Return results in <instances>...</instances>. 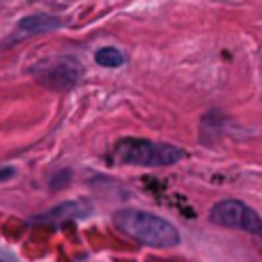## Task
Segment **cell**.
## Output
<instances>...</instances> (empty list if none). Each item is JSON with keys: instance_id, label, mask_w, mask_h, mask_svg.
I'll list each match as a JSON object with an SVG mask.
<instances>
[{"instance_id": "8", "label": "cell", "mask_w": 262, "mask_h": 262, "mask_svg": "<svg viewBox=\"0 0 262 262\" xmlns=\"http://www.w3.org/2000/svg\"><path fill=\"white\" fill-rule=\"evenodd\" d=\"M67 180H72V170H62V172H58V175L53 177V189H62V182H67Z\"/></svg>"}, {"instance_id": "1", "label": "cell", "mask_w": 262, "mask_h": 262, "mask_svg": "<svg viewBox=\"0 0 262 262\" xmlns=\"http://www.w3.org/2000/svg\"><path fill=\"white\" fill-rule=\"evenodd\" d=\"M113 223L120 232L136 239L138 244L154 246V249H172L182 242V235L168 219L145 209L124 207L113 214Z\"/></svg>"}, {"instance_id": "10", "label": "cell", "mask_w": 262, "mask_h": 262, "mask_svg": "<svg viewBox=\"0 0 262 262\" xmlns=\"http://www.w3.org/2000/svg\"><path fill=\"white\" fill-rule=\"evenodd\" d=\"M260 249H262V237H260Z\"/></svg>"}, {"instance_id": "3", "label": "cell", "mask_w": 262, "mask_h": 262, "mask_svg": "<svg viewBox=\"0 0 262 262\" xmlns=\"http://www.w3.org/2000/svg\"><path fill=\"white\" fill-rule=\"evenodd\" d=\"M209 221L221 228L244 230V232H251V235L262 237V216L255 209H251L246 203L235 200V198L219 200V203L209 209Z\"/></svg>"}, {"instance_id": "5", "label": "cell", "mask_w": 262, "mask_h": 262, "mask_svg": "<svg viewBox=\"0 0 262 262\" xmlns=\"http://www.w3.org/2000/svg\"><path fill=\"white\" fill-rule=\"evenodd\" d=\"M64 21L51 14H32V16H23L16 26L18 37H28V35H39V32H51L62 28Z\"/></svg>"}, {"instance_id": "9", "label": "cell", "mask_w": 262, "mask_h": 262, "mask_svg": "<svg viewBox=\"0 0 262 262\" xmlns=\"http://www.w3.org/2000/svg\"><path fill=\"white\" fill-rule=\"evenodd\" d=\"M14 175H16V168H12V166H5V168H0V182L9 180V177H14Z\"/></svg>"}, {"instance_id": "4", "label": "cell", "mask_w": 262, "mask_h": 262, "mask_svg": "<svg viewBox=\"0 0 262 262\" xmlns=\"http://www.w3.org/2000/svg\"><path fill=\"white\" fill-rule=\"evenodd\" d=\"M35 74L55 90H67L74 88L83 76V67L76 58H60L53 62H44L35 69Z\"/></svg>"}, {"instance_id": "6", "label": "cell", "mask_w": 262, "mask_h": 262, "mask_svg": "<svg viewBox=\"0 0 262 262\" xmlns=\"http://www.w3.org/2000/svg\"><path fill=\"white\" fill-rule=\"evenodd\" d=\"M85 214H90V205L74 200V203L58 205L55 209H49V212H44V214H37L32 221L35 223H55L58 219H81V216H85Z\"/></svg>"}, {"instance_id": "2", "label": "cell", "mask_w": 262, "mask_h": 262, "mask_svg": "<svg viewBox=\"0 0 262 262\" xmlns=\"http://www.w3.org/2000/svg\"><path fill=\"white\" fill-rule=\"evenodd\" d=\"M118 159L129 166L161 168L184 159V149L172 143H157L147 138H124L118 143Z\"/></svg>"}, {"instance_id": "7", "label": "cell", "mask_w": 262, "mask_h": 262, "mask_svg": "<svg viewBox=\"0 0 262 262\" xmlns=\"http://www.w3.org/2000/svg\"><path fill=\"white\" fill-rule=\"evenodd\" d=\"M95 62L99 64V67H122L124 62H127V55L122 53L120 49H115V46H104V49H99L95 53Z\"/></svg>"}]
</instances>
